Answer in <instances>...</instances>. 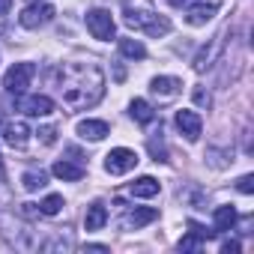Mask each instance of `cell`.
Masks as SVG:
<instances>
[{"label":"cell","instance_id":"6da1fadb","mask_svg":"<svg viewBox=\"0 0 254 254\" xmlns=\"http://www.w3.org/2000/svg\"><path fill=\"white\" fill-rule=\"evenodd\" d=\"M60 96L72 111L99 105L105 96V72L96 63H66L60 72Z\"/></svg>","mask_w":254,"mask_h":254},{"label":"cell","instance_id":"7a4b0ae2","mask_svg":"<svg viewBox=\"0 0 254 254\" xmlns=\"http://www.w3.org/2000/svg\"><path fill=\"white\" fill-rule=\"evenodd\" d=\"M123 21L135 30H144L147 36L171 33V21L156 12L153 0H123Z\"/></svg>","mask_w":254,"mask_h":254},{"label":"cell","instance_id":"3957f363","mask_svg":"<svg viewBox=\"0 0 254 254\" xmlns=\"http://www.w3.org/2000/svg\"><path fill=\"white\" fill-rule=\"evenodd\" d=\"M138 162H141V159H138L135 150H129V147H117V150H111V153L105 156V171H108L111 177H123V174H129Z\"/></svg>","mask_w":254,"mask_h":254},{"label":"cell","instance_id":"277c9868","mask_svg":"<svg viewBox=\"0 0 254 254\" xmlns=\"http://www.w3.org/2000/svg\"><path fill=\"white\" fill-rule=\"evenodd\" d=\"M33 75H36V66H33V63H15V66L3 75V87H6V93L21 96V93L30 87Z\"/></svg>","mask_w":254,"mask_h":254},{"label":"cell","instance_id":"5b68a950","mask_svg":"<svg viewBox=\"0 0 254 254\" xmlns=\"http://www.w3.org/2000/svg\"><path fill=\"white\" fill-rule=\"evenodd\" d=\"M87 30H90L93 39H99V42H111L114 33H117L114 18H111L108 9H90V12H87Z\"/></svg>","mask_w":254,"mask_h":254},{"label":"cell","instance_id":"8992f818","mask_svg":"<svg viewBox=\"0 0 254 254\" xmlns=\"http://www.w3.org/2000/svg\"><path fill=\"white\" fill-rule=\"evenodd\" d=\"M224 36H227V27L218 30V33L209 39V45H203V48L194 54V60H191V69H194V72H206V69L218 60V54H221V48H224Z\"/></svg>","mask_w":254,"mask_h":254},{"label":"cell","instance_id":"52a82bcc","mask_svg":"<svg viewBox=\"0 0 254 254\" xmlns=\"http://www.w3.org/2000/svg\"><path fill=\"white\" fill-rule=\"evenodd\" d=\"M150 93H153L162 105H165V102H174V99L183 93V81L174 78V75H159V78L150 81Z\"/></svg>","mask_w":254,"mask_h":254},{"label":"cell","instance_id":"ba28073f","mask_svg":"<svg viewBox=\"0 0 254 254\" xmlns=\"http://www.w3.org/2000/svg\"><path fill=\"white\" fill-rule=\"evenodd\" d=\"M224 3V0H194V3L189 6V15H186V21L191 24V27H203L206 21H212V15L218 12V6Z\"/></svg>","mask_w":254,"mask_h":254},{"label":"cell","instance_id":"9c48e42d","mask_svg":"<svg viewBox=\"0 0 254 254\" xmlns=\"http://www.w3.org/2000/svg\"><path fill=\"white\" fill-rule=\"evenodd\" d=\"M51 18H54V6H51V3H33V6H27V9L18 15L21 27H27V30H36V27L48 24Z\"/></svg>","mask_w":254,"mask_h":254},{"label":"cell","instance_id":"30bf717a","mask_svg":"<svg viewBox=\"0 0 254 254\" xmlns=\"http://www.w3.org/2000/svg\"><path fill=\"white\" fill-rule=\"evenodd\" d=\"M3 141L12 147V150H24L27 141H30V129L24 120H6L3 123Z\"/></svg>","mask_w":254,"mask_h":254},{"label":"cell","instance_id":"8fae6325","mask_svg":"<svg viewBox=\"0 0 254 254\" xmlns=\"http://www.w3.org/2000/svg\"><path fill=\"white\" fill-rule=\"evenodd\" d=\"M177 129L186 135V141H197L200 129H203L200 114H194V111H177Z\"/></svg>","mask_w":254,"mask_h":254},{"label":"cell","instance_id":"7c38bea8","mask_svg":"<svg viewBox=\"0 0 254 254\" xmlns=\"http://www.w3.org/2000/svg\"><path fill=\"white\" fill-rule=\"evenodd\" d=\"M18 111H24L27 117H48L54 111V99H48V96H24L18 102Z\"/></svg>","mask_w":254,"mask_h":254},{"label":"cell","instance_id":"4fadbf2b","mask_svg":"<svg viewBox=\"0 0 254 254\" xmlns=\"http://www.w3.org/2000/svg\"><path fill=\"white\" fill-rule=\"evenodd\" d=\"M159 218V209H153V206H138V209H129V215L123 218V227L126 230H141V227H147L150 221H156Z\"/></svg>","mask_w":254,"mask_h":254},{"label":"cell","instance_id":"5bb4252c","mask_svg":"<svg viewBox=\"0 0 254 254\" xmlns=\"http://www.w3.org/2000/svg\"><path fill=\"white\" fill-rule=\"evenodd\" d=\"M75 132H78V138H84V141H102V138L108 135V123H105V120H81Z\"/></svg>","mask_w":254,"mask_h":254},{"label":"cell","instance_id":"9a60e30c","mask_svg":"<svg viewBox=\"0 0 254 254\" xmlns=\"http://www.w3.org/2000/svg\"><path fill=\"white\" fill-rule=\"evenodd\" d=\"M236 209L233 206H215V212H212V233H224V230H230L233 224H236Z\"/></svg>","mask_w":254,"mask_h":254},{"label":"cell","instance_id":"2e32d148","mask_svg":"<svg viewBox=\"0 0 254 254\" xmlns=\"http://www.w3.org/2000/svg\"><path fill=\"white\" fill-rule=\"evenodd\" d=\"M129 114H132V120L141 123V126H150V123L156 120V111H153V105H150L147 99H132Z\"/></svg>","mask_w":254,"mask_h":254},{"label":"cell","instance_id":"e0dca14e","mask_svg":"<svg viewBox=\"0 0 254 254\" xmlns=\"http://www.w3.org/2000/svg\"><path fill=\"white\" fill-rule=\"evenodd\" d=\"M51 171H54V177L63 180V183H78V180L84 177V168L75 165V162H66V159H63V162H54Z\"/></svg>","mask_w":254,"mask_h":254},{"label":"cell","instance_id":"ac0fdd59","mask_svg":"<svg viewBox=\"0 0 254 254\" xmlns=\"http://www.w3.org/2000/svg\"><path fill=\"white\" fill-rule=\"evenodd\" d=\"M105 221H108V209H105V203H90L87 206V215H84V227L87 230H102L105 227Z\"/></svg>","mask_w":254,"mask_h":254},{"label":"cell","instance_id":"d6986e66","mask_svg":"<svg viewBox=\"0 0 254 254\" xmlns=\"http://www.w3.org/2000/svg\"><path fill=\"white\" fill-rule=\"evenodd\" d=\"M159 180H153V177H138L132 186H129V191L135 194V197H156L159 194Z\"/></svg>","mask_w":254,"mask_h":254},{"label":"cell","instance_id":"ffe728a7","mask_svg":"<svg viewBox=\"0 0 254 254\" xmlns=\"http://www.w3.org/2000/svg\"><path fill=\"white\" fill-rule=\"evenodd\" d=\"M120 54L129 57V60H144L147 57V48L141 39H120Z\"/></svg>","mask_w":254,"mask_h":254},{"label":"cell","instance_id":"44dd1931","mask_svg":"<svg viewBox=\"0 0 254 254\" xmlns=\"http://www.w3.org/2000/svg\"><path fill=\"white\" fill-rule=\"evenodd\" d=\"M21 186H24L27 191H36V189H45V186H48V177H45V171H27V174L21 177Z\"/></svg>","mask_w":254,"mask_h":254},{"label":"cell","instance_id":"7402d4cb","mask_svg":"<svg viewBox=\"0 0 254 254\" xmlns=\"http://www.w3.org/2000/svg\"><path fill=\"white\" fill-rule=\"evenodd\" d=\"M60 209H63V197H60V194H48V197L39 203V212H42V215H57Z\"/></svg>","mask_w":254,"mask_h":254},{"label":"cell","instance_id":"603a6c76","mask_svg":"<svg viewBox=\"0 0 254 254\" xmlns=\"http://www.w3.org/2000/svg\"><path fill=\"white\" fill-rule=\"evenodd\" d=\"M147 147H150V156H153L156 162H168V147H165L162 135H159V138H150V141H147Z\"/></svg>","mask_w":254,"mask_h":254},{"label":"cell","instance_id":"cb8c5ba5","mask_svg":"<svg viewBox=\"0 0 254 254\" xmlns=\"http://www.w3.org/2000/svg\"><path fill=\"white\" fill-rule=\"evenodd\" d=\"M177 248H180V251H200V248H203V239H200L197 233H191V230H189V233L180 239V245H177Z\"/></svg>","mask_w":254,"mask_h":254},{"label":"cell","instance_id":"d4e9b609","mask_svg":"<svg viewBox=\"0 0 254 254\" xmlns=\"http://www.w3.org/2000/svg\"><path fill=\"white\" fill-rule=\"evenodd\" d=\"M236 189H239L242 194H251V191H254V177H251V174L239 177V180H236Z\"/></svg>","mask_w":254,"mask_h":254},{"label":"cell","instance_id":"484cf974","mask_svg":"<svg viewBox=\"0 0 254 254\" xmlns=\"http://www.w3.org/2000/svg\"><path fill=\"white\" fill-rule=\"evenodd\" d=\"M189 230H191V233H197L203 242H206V239H212V230H206V227H203V224H197V221H189Z\"/></svg>","mask_w":254,"mask_h":254},{"label":"cell","instance_id":"4316f807","mask_svg":"<svg viewBox=\"0 0 254 254\" xmlns=\"http://www.w3.org/2000/svg\"><path fill=\"white\" fill-rule=\"evenodd\" d=\"M239 251H242V245L236 239H224L221 242V254H239Z\"/></svg>","mask_w":254,"mask_h":254},{"label":"cell","instance_id":"83f0119b","mask_svg":"<svg viewBox=\"0 0 254 254\" xmlns=\"http://www.w3.org/2000/svg\"><path fill=\"white\" fill-rule=\"evenodd\" d=\"M39 135H42V144H54V141H57V129H54V126H45V129H39Z\"/></svg>","mask_w":254,"mask_h":254},{"label":"cell","instance_id":"f1b7e54d","mask_svg":"<svg viewBox=\"0 0 254 254\" xmlns=\"http://www.w3.org/2000/svg\"><path fill=\"white\" fill-rule=\"evenodd\" d=\"M194 102H197L200 108H209V102H212V99H209V93H206V90H194Z\"/></svg>","mask_w":254,"mask_h":254},{"label":"cell","instance_id":"f546056e","mask_svg":"<svg viewBox=\"0 0 254 254\" xmlns=\"http://www.w3.org/2000/svg\"><path fill=\"white\" fill-rule=\"evenodd\" d=\"M168 3H171V6H177V9H189L194 0H168Z\"/></svg>","mask_w":254,"mask_h":254},{"label":"cell","instance_id":"4dcf8cb0","mask_svg":"<svg viewBox=\"0 0 254 254\" xmlns=\"http://www.w3.org/2000/svg\"><path fill=\"white\" fill-rule=\"evenodd\" d=\"M12 9V0H0V15H6Z\"/></svg>","mask_w":254,"mask_h":254},{"label":"cell","instance_id":"1f68e13d","mask_svg":"<svg viewBox=\"0 0 254 254\" xmlns=\"http://www.w3.org/2000/svg\"><path fill=\"white\" fill-rule=\"evenodd\" d=\"M87 251H108V245H84Z\"/></svg>","mask_w":254,"mask_h":254},{"label":"cell","instance_id":"d6a6232c","mask_svg":"<svg viewBox=\"0 0 254 254\" xmlns=\"http://www.w3.org/2000/svg\"><path fill=\"white\" fill-rule=\"evenodd\" d=\"M3 177H6V174H3V159H0V183H3Z\"/></svg>","mask_w":254,"mask_h":254}]
</instances>
